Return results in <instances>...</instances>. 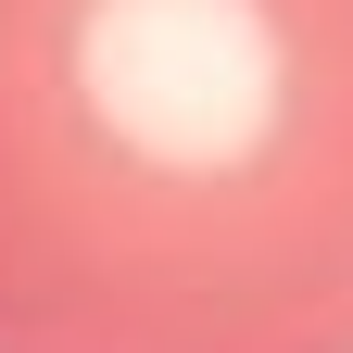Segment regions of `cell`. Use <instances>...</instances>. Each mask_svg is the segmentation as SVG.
Returning a JSON list of instances; mask_svg holds the SVG:
<instances>
[{
  "label": "cell",
  "mask_w": 353,
  "mask_h": 353,
  "mask_svg": "<svg viewBox=\"0 0 353 353\" xmlns=\"http://www.w3.org/2000/svg\"><path fill=\"white\" fill-rule=\"evenodd\" d=\"M0 353H353V0H0Z\"/></svg>",
  "instance_id": "obj_1"
}]
</instances>
